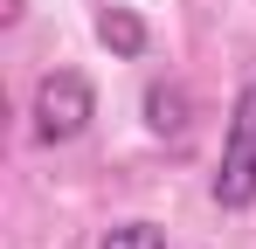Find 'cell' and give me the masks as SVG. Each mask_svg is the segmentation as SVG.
<instances>
[{
	"instance_id": "6da1fadb",
	"label": "cell",
	"mask_w": 256,
	"mask_h": 249,
	"mask_svg": "<svg viewBox=\"0 0 256 249\" xmlns=\"http://www.w3.org/2000/svg\"><path fill=\"white\" fill-rule=\"evenodd\" d=\"M208 194L228 214L256 208V76L236 90V111H228V132H222V166H214Z\"/></svg>"
},
{
	"instance_id": "7a4b0ae2",
	"label": "cell",
	"mask_w": 256,
	"mask_h": 249,
	"mask_svg": "<svg viewBox=\"0 0 256 249\" xmlns=\"http://www.w3.org/2000/svg\"><path fill=\"white\" fill-rule=\"evenodd\" d=\"M28 118H35V138H42V146L84 138L90 118H97V90H90V76H84V70H48V76L35 83Z\"/></svg>"
},
{
	"instance_id": "3957f363",
	"label": "cell",
	"mask_w": 256,
	"mask_h": 249,
	"mask_svg": "<svg viewBox=\"0 0 256 249\" xmlns=\"http://www.w3.org/2000/svg\"><path fill=\"white\" fill-rule=\"evenodd\" d=\"M97 42L118 56V62H138L146 56V21H138V7H125V0H111V7H97Z\"/></svg>"
},
{
	"instance_id": "277c9868",
	"label": "cell",
	"mask_w": 256,
	"mask_h": 249,
	"mask_svg": "<svg viewBox=\"0 0 256 249\" xmlns=\"http://www.w3.org/2000/svg\"><path fill=\"white\" fill-rule=\"evenodd\" d=\"M146 124L160 132V138H180L187 132V83H146Z\"/></svg>"
},
{
	"instance_id": "5b68a950",
	"label": "cell",
	"mask_w": 256,
	"mask_h": 249,
	"mask_svg": "<svg viewBox=\"0 0 256 249\" xmlns=\"http://www.w3.org/2000/svg\"><path fill=\"white\" fill-rule=\"evenodd\" d=\"M97 249H166V228L160 222H118V228H104Z\"/></svg>"
},
{
	"instance_id": "8992f818",
	"label": "cell",
	"mask_w": 256,
	"mask_h": 249,
	"mask_svg": "<svg viewBox=\"0 0 256 249\" xmlns=\"http://www.w3.org/2000/svg\"><path fill=\"white\" fill-rule=\"evenodd\" d=\"M21 14H28V0H0V28H14Z\"/></svg>"
}]
</instances>
